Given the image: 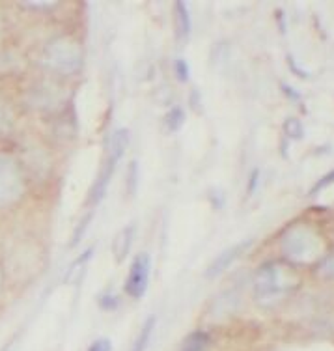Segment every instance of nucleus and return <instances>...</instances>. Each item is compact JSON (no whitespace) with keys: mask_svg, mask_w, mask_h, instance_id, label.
<instances>
[{"mask_svg":"<svg viewBox=\"0 0 334 351\" xmlns=\"http://www.w3.org/2000/svg\"><path fill=\"white\" fill-rule=\"evenodd\" d=\"M155 327H157V317L150 316L146 322L142 324L141 331H139V335L134 338L133 346H131V351H146L150 342H152V337H154Z\"/></svg>","mask_w":334,"mask_h":351,"instance_id":"9d476101","label":"nucleus"},{"mask_svg":"<svg viewBox=\"0 0 334 351\" xmlns=\"http://www.w3.org/2000/svg\"><path fill=\"white\" fill-rule=\"evenodd\" d=\"M128 193L129 196L134 195V191H136V183H139V167H136V161L129 162V169H128Z\"/></svg>","mask_w":334,"mask_h":351,"instance_id":"2eb2a0df","label":"nucleus"},{"mask_svg":"<svg viewBox=\"0 0 334 351\" xmlns=\"http://www.w3.org/2000/svg\"><path fill=\"white\" fill-rule=\"evenodd\" d=\"M252 245V241L250 239H247V241H241V243H235L232 245V247H228L226 250H222L219 256L215 258L213 262L209 263V267L206 269V277L207 278H215L219 277L221 273H224V271L232 265V263L235 262V260H239L245 252H247V249Z\"/></svg>","mask_w":334,"mask_h":351,"instance_id":"423d86ee","label":"nucleus"},{"mask_svg":"<svg viewBox=\"0 0 334 351\" xmlns=\"http://www.w3.org/2000/svg\"><path fill=\"white\" fill-rule=\"evenodd\" d=\"M284 131H286L287 136H291V138H301L302 136V125L299 120H295V118H287V122L284 123Z\"/></svg>","mask_w":334,"mask_h":351,"instance_id":"dca6fc26","label":"nucleus"},{"mask_svg":"<svg viewBox=\"0 0 334 351\" xmlns=\"http://www.w3.org/2000/svg\"><path fill=\"white\" fill-rule=\"evenodd\" d=\"M0 288H2V271H0Z\"/></svg>","mask_w":334,"mask_h":351,"instance_id":"5701e85b","label":"nucleus"},{"mask_svg":"<svg viewBox=\"0 0 334 351\" xmlns=\"http://www.w3.org/2000/svg\"><path fill=\"white\" fill-rule=\"evenodd\" d=\"M299 273L287 262H267L256 271L252 290L261 306H274L299 288Z\"/></svg>","mask_w":334,"mask_h":351,"instance_id":"f257e3e1","label":"nucleus"},{"mask_svg":"<svg viewBox=\"0 0 334 351\" xmlns=\"http://www.w3.org/2000/svg\"><path fill=\"white\" fill-rule=\"evenodd\" d=\"M97 303H99V308H103V311H114L118 306V298L114 293H103L97 299Z\"/></svg>","mask_w":334,"mask_h":351,"instance_id":"a211bd4d","label":"nucleus"},{"mask_svg":"<svg viewBox=\"0 0 334 351\" xmlns=\"http://www.w3.org/2000/svg\"><path fill=\"white\" fill-rule=\"evenodd\" d=\"M209 348V335L206 331H193L183 340L180 351H207Z\"/></svg>","mask_w":334,"mask_h":351,"instance_id":"f8f14e48","label":"nucleus"},{"mask_svg":"<svg viewBox=\"0 0 334 351\" xmlns=\"http://www.w3.org/2000/svg\"><path fill=\"white\" fill-rule=\"evenodd\" d=\"M258 176H260V170H254V172L250 174V185H248V193H254L256 183H258Z\"/></svg>","mask_w":334,"mask_h":351,"instance_id":"4be33fe9","label":"nucleus"},{"mask_svg":"<svg viewBox=\"0 0 334 351\" xmlns=\"http://www.w3.org/2000/svg\"><path fill=\"white\" fill-rule=\"evenodd\" d=\"M43 64L60 75L77 73L82 66V47L69 36L54 38L43 51Z\"/></svg>","mask_w":334,"mask_h":351,"instance_id":"7ed1b4c3","label":"nucleus"},{"mask_svg":"<svg viewBox=\"0 0 334 351\" xmlns=\"http://www.w3.org/2000/svg\"><path fill=\"white\" fill-rule=\"evenodd\" d=\"M25 193V178L14 157L0 154V208L19 202Z\"/></svg>","mask_w":334,"mask_h":351,"instance_id":"20e7f679","label":"nucleus"},{"mask_svg":"<svg viewBox=\"0 0 334 351\" xmlns=\"http://www.w3.org/2000/svg\"><path fill=\"white\" fill-rule=\"evenodd\" d=\"M281 250L287 263L291 265H307V263L320 262L325 256V243L320 232L308 224H291L281 237Z\"/></svg>","mask_w":334,"mask_h":351,"instance_id":"f03ea898","label":"nucleus"},{"mask_svg":"<svg viewBox=\"0 0 334 351\" xmlns=\"http://www.w3.org/2000/svg\"><path fill=\"white\" fill-rule=\"evenodd\" d=\"M333 183H334V170H331L329 174L323 176V178H321L320 182L315 183L314 187L310 189V195H312V196L318 195L320 191H323V189H325V187H329V185H333Z\"/></svg>","mask_w":334,"mask_h":351,"instance_id":"6ab92c4d","label":"nucleus"},{"mask_svg":"<svg viewBox=\"0 0 334 351\" xmlns=\"http://www.w3.org/2000/svg\"><path fill=\"white\" fill-rule=\"evenodd\" d=\"M174 73H176V77H178V81L187 82L189 75H191V68H189L187 60H183V58H178V60L174 62Z\"/></svg>","mask_w":334,"mask_h":351,"instance_id":"f3484780","label":"nucleus"},{"mask_svg":"<svg viewBox=\"0 0 334 351\" xmlns=\"http://www.w3.org/2000/svg\"><path fill=\"white\" fill-rule=\"evenodd\" d=\"M128 146H129V131L128 129H123V128L116 129V131H114L112 138H110L108 156L120 161L121 157H123V154H126Z\"/></svg>","mask_w":334,"mask_h":351,"instance_id":"9b49d317","label":"nucleus"},{"mask_svg":"<svg viewBox=\"0 0 334 351\" xmlns=\"http://www.w3.org/2000/svg\"><path fill=\"white\" fill-rule=\"evenodd\" d=\"M318 271H320L321 277L334 278V254L321 258L320 263H318Z\"/></svg>","mask_w":334,"mask_h":351,"instance_id":"4468645a","label":"nucleus"},{"mask_svg":"<svg viewBox=\"0 0 334 351\" xmlns=\"http://www.w3.org/2000/svg\"><path fill=\"white\" fill-rule=\"evenodd\" d=\"M183 123H185V112H183L180 107L170 108V112L167 114L168 131H170V133H176V131H180Z\"/></svg>","mask_w":334,"mask_h":351,"instance_id":"ddd939ff","label":"nucleus"},{"mask_svg":"<svg viewBox=\"0 0 334 351\" xmlns=\"http://www.w3.org/2000/svg\"><path fill=\"white\" fill-rule=\"evenodd\" d=\"M116 165H118V159L107 156V161H105V165H103L99 176L95 178L94 187H92L90 196H88V202L92 204V206H97V204L105 198V195H107V189H108V185H110V180H112Z\"/></svg>","mask_w":334,"mask_h":351,"instance_id":"0eeeda50","label":"nucleus"},{"mask_svg":"<svg viewBox=\"0 0 334 351\" xmlns=\"http://www.w3.org/2000/svg\"><path fill=\"white\" fill-rule=\"evenodd\" d=\"M174 27L176 34L180 40H187L193 30V21H191V12L185 2H176L174 4Z\"/></svg>","mask_w":334,"mask_h":351,"instance_id":"1a4fd4ad","label":"nucleus"},{"mask_svg":"<svg viewBox=\"0 0 334 351\" xmlns=\"http://www.w3.org/2000/svg\"><path fill=\"white\" fill-rule=\"evenodd\" d=\"M133 239H134V226H126L121 228L116 237L112 239V254L116 258V262L121 263L126 258L129 256V250L133 247Z\"/></svg>","mask_w":334,"mask_h":351,"instance_id":"6e6552de","label":"nucleus"},{"mask_svg":"<svg viewBox=\"0 0 334 351\" xmlns=\"http://www.w3.org/2000/svg\"><path fill=\"white\" fill-rule=\"evenodd\" d=\"M12 129V116L8 112V108L0 105V135H4Z\"/></svg>","mask_w":334,"mask_h":351,"instance_id":"aec40b11","label":"nucleus"},{"mask_svg":"<svg viewBox=\"0 0 334 351\" xmlns=\"http://www.w3.org/2000/svg\"><path fill=\"white\" fill-rule=\"evenodd\" d=\"M150 275H152V258L147 252L136 254V258L129 267L128 278L123 290L131 299H142L146 295L147 286H150Z\"/></svg>","mask_w":334,"mask_h":351,"instance_id":"39448f33","label":"nucleus"},{"mask_svg":"<svg viewBox=\"0 0 334 351\" xmlns=\"http://www.w3.org/2000/svg\"><path fill=\"white\" fill-rule=\"evenodd\" d=\"M86 351H112V342L108 338H97L88 346Z\"/></svg>","mask_w":334,"mask_h":351,"instance_id":"412c9836","label":"nucleus"}]
</instances>
